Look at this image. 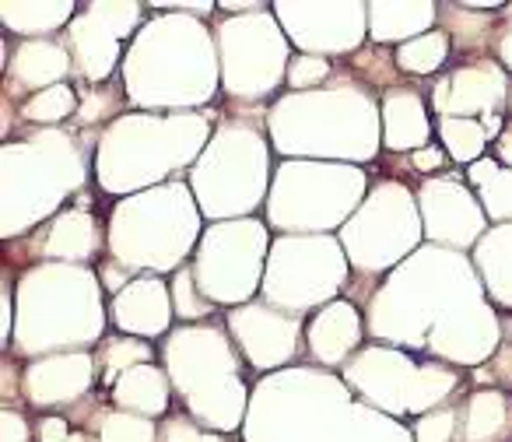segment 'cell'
Returning <instances> with one entry per match:
<instances>
[{
	"mask_svg": "<svg viewBox=\"0 0 512 442\" xmlns=\"http://www.w3.org/2000/svg\"><path fill=\"white\" fill-rule=\"evenodd\" d=\"M344 383L351 393L362 397V404L404 418V414H428L432 407H446L449 397L460 390V369L446 362H418L411 351L386 348V344H369L344 365Z\"/></svg>",
	"mask_w": 512,
	"mask_h": 442,
	"instance_id": "7c38bea8",
	"label": "cell"
},
{
	"mask_svg": "<svg viewBox=\"0 0 512 442\" xmlns=\"http://www.w3.org/2000/svg\"><path fill=\"white\" fill-rule=\"evenodd\" d=\"M355 397L344 379L316 365L271 372L249 397L242 421L246 442H330Z\"/></svg>",
	"mask_w": 512,
	"mask_h": 442,
	"instance_id": "9c48e42d",
	"label": "cell"
},
{
	"mask_svg": "<svg viewBox=\"0 0 512 442\" xmlns=\"http://www.w3.org/2000/svg\"><path fill=\"white\" fill-rule=\"evenodd\" d=\"M439 144L456 165H474L484 158V148L491 144V134L481 120H463V116H439Z\"/></svg>",
	"mask_w": 512,
	"mask_h": 442,
	"instance_id": "d590c367",
	"label": "cell"
},
{
	"mask_svg": "<svg viewBox=\"0 0 512 442\" xmlns=\"http://www.w3.org/2000/svg\"><path fill=\"white\" fill-rule=\"evenodd\" d=\"M109 316L120 327V334L141 337V341H155V337L172 334V292L165 285V278L158 274H141L130 281L123 292H116L109 299Z\"/></svg>",
	"mask_w": 512,
	"mask_h": 442,
	"instance_id": "603a6c76",
	"label": "cell"
},
{
	"mask_svg": "<svg viewBox=\"0 0 512 442\" xmlns=\"http://www.w3.org/2000/svg\"><path fill=\"white\" fill-rule=\"evenodd\" d=\"M0 18H4V29H11L15 36L29 39H46L50 32H60L78 18V4L71 0H43V4H25V0H4L0 4Z\"/></svg>",
	"mask_w": 512,
	"mask_h": 442,
	"instance_id": "1f68e13d",
	"label": "cell"
},
{
	"mask_svg": "<svg viewBox=\"0 0 512 442\" xmlns=\"http://www.w3.org/2000/svg\"><path fill=\"white\" fill-rule=\"evenodd\" d=\"M0 432H4V442H32L29 421H25V414L15 411V407H4V411H0Z\"/></svg>",
	"mask_w": 512,
	"mask_h": 442,
	"instance_id": "bcb514c9",
	"label": "cell"
},
{
	"mask_svg": "<svg viewBox=\"0 0 512 442\" xmlns=\"http://www.w3.org/2000/svg\"><path fill=\"white\" fill-rule=\"evenodd\" d=\"M197 207L211 221L249 218L271 193V144L264 127L249 120H225L214 127L204 155L190 172Z\"/></svg>",
	"mask_w": 512,
	"mask_h": 442,
	"instance_id": "8fae6325",
	"label": "cell"
},
{
	"mask_svg": "<svg viewBox=\"0 0 512 442\" xmlns=\"http://www.w3.org/2000/svg\"><path fill=\"white\" fill-rule=\"evenodd\" d=\"M95 358H99V386L109 393V390H113V383L127 369L151 362V344L141 341V337L120 334V337H109V341H102V348L95 351Z\"/></svg>",
	"mask_w": 512,
	"mask_h": 442,
	"instance_id": "74e56055",
	"label": "cell"
},
{
	"mask_svg": "<svg viewBox=\"0 0 512 442\" xmlns=\"http://www.w3.org/2000/svg\"><path fill=\"white\" fill-rule=\"evenodd\" d=\"M467 183L474 186L488 221L509 225L512 221V169L509 165H502L498 158H481V162H474L467 169Z\"/></svg>",
	"mask_w": 512,
	"mask_h": 442,
	"instance_id": "d6a6232c",
	"label": "cell"
},
{
	"mask_svg": "<svg viewBox=\"0 0 512 442\" xmlns=\"http://www.w3.org/2000/svg\"><path fill=\"white\" fill-rule=\"evenodd\" d=\"M271 232L260 218L214 221L193 253V274L200 292L214 306H246L264 285Z\"/></svg>",
	"mask_w": 512,
	"mask_h": 442,
	"instance_id": "2e32d148",
	"label": "cell"
},
{
	"mask_svg": "<svg viewBox=\"0 0 512 442\" xmlns=\"http://www.w3.org/2000/svg\"><path fill=\"white\" fill-rule=\"evenodd\" d=\"M102 292L99 271L85 264H36L25 271L15 292V351L25 358L85 351L106 330Z\"/></svg>",
	"mask_w": 512,
	"mask_h": 442,
	"instance_id": "277c9868",
	"label": "cell"
},
{
	"mask_svg": "<svg viewBox=\"0 0 512 442\" xmlns=\"http://www.w3.org/2000/svg\"><path fill=\"white\" fill-rule=\"evenodd\" d=\"M267 4H246V0H225V4H218V11H225V15H253V11H264Z\"/></svg>",
	"mask_w": 512,
	"mask_h": 442,
	"instance_id": "db71d44e",
	"label": "cell"
},
{
	"mask_svg": "<svg viewBox=\"0 0 512 442\" xmlns=\"http://www.w3.org/2000/svg\"><path fill=\"white\" fill-rule=\"evenodd\" d=\"M158 442H225V439H221V432L204 428L190 414H169L158 425Z\"/></svg>",
	"mask_w": 512,
	"mask_h": 442,
	"instance_id": "ee69618b",
	"label": "cell"
},
{
	"mask_svg": "<svg viewBox=\"0 0 512 442\" xmlns=\"http://www.w3.org/2000/svg\"><path fill=\"white\" fill-rule=\"evenodd\" d=\"M225 327L232 334L239 355L256 372H281L299 355V337H302L299 316L267 306L264 299L235 306L225 316Z\"/></svg>",
	"mask_w": 512,
	"mask_h": 442,
	"instance_id": "44dd1931",
	"label": "cell"
},
{
	"mask_svg": "<svg viewBox=\"0 0 512 442\" xmlns=\"http://www.w3.org/2000/svg\"><path fill=\"white\" fill-rule=\"evenodd\" d=\"M144 4H85L78 18L67 25V50H71L74 71L88 81V85H106L113 78V71L120 67L123 53V39L130 32H141L144 25Z\"/></svg>",
	"mask_w": 512,
	"mask_h": 442,
	"instance_id": "e0dca14e",
	"label": "cell"
},
{
	"mask_svg": "<svg viewBox=\"0 0 512 442\" xmlns=\"http://www.w3.org/2000/svg\"><path fill=\"white\" fill-rule=\"evenodd\" d=\"M99 225L85 207H67L50 221L36 246H29L32 257L43 264H88L99 253Z\"/></svg>",
	"mask_w": 512,
	"mask_h": 442,
	"instance_id": "484cf974",
	"label": "cell"
},
{
	"mask_svg": "<svg viewBox=\"0 0 512 442\" xmlns=\"http://www.w3.org/2000/svg\"><path fill=\"white\" fill-rule=\"evenodd\" d=\"M74 71V60L67 43L57 39H22L11 53V64L4 67L8 81H15L22 92H46L53 85H64V78Z\"/></svg>",
	"mask_w": 512,
	"mask_h": 442,
	"instance_id": "4316f807",
	"label": "cell"
},
{
	"mask_svg": "<svg viewBox=\"0 0 512 442\" xmlns=\"http://www.w3.org/2000/svg\"><path fill=\"white\" fill-rule=\"evenodd\" d=\"M362 337L365 323L351 299H334L306 323V348L323 369H344L348 358L362 351Z\"/></svg>",
	"mask_w": 512,
	"mask_h": 442,
	"instance_id": "cb8c5ba5",
	"label": "cell"
},
{
	"mask_svg": "<svg viewBox=\"0 0 512 442\" xmlns=\"http://www.w3.org/2000/svg\"><path fill=\"white\" fill-rule=\"evenodd\" d=\"M36 432V442H67L71 439V421H67V414H43Z\"/></svg>",
	"mask_w": 512,
	"mask_h": 442,
	"instance_id": "7dc6e473",
	"label": "cell"
},
{
	"mask_svg": "<svg viewBox=\"0 0 512 442\" xmlns=\"http://www.w3.org/2000/svg\"><path fill=\"white\" fill-rule=\"evenodd\" d=\"M379 120H383V148L386 151H414L432 144V120H428V102L421 92L404 85H393L379 99Z\"/></svg>",
	"mask_w": 512,
	"mask_h": 442,
	"instance_id": "d4e9b609",
	"label": "cell"
},
{
	"mask_svg": "<svg viewBox=\"0 0 512 442\" xmlns=\"http://www.w3.org/2000/svg\"><path fill=\"white\" fill-rule=\"evenodd\" d=\"M67 442H99V439H95L92 432H85V428H81V432H71V439H67Z\"/></svg>",
	"mask_w": 512,
	"mask_h": 442,
	"instance_id": "11a10c76",
	"label": "cell"
},
{
	"mask_svg": "<svg viewBox=\"0 0 512 442\" xmlns=\"http://www.w3.org/2000/svg\"><path fill=\"white\" fill-rule=\"evenodd\" d=\"M99 383V358L88 351H64V355L32 358L22 372V393L32 407H74Z\"/></svg>",
	"mask_w": 512,
	"mask_h": 442,
	"instance_id": "7402d4cb",
	"label": "cell"
},
{
	"mask_svg": "<svg viewBox=\"0 0 512 442\" xmlns=\"http://www.w3.org/2000/svg\"><path fill=\"white\" fill-rule=\"evenodd\" d=\"M512 78L498 60L474 57L456 64L449 74H439L432 85V109L439 116L463 120H491L509 113Z\"/></svg>",
	"mask_w": 512,
	"mask_h": 442,
	"instance_id": "ffe728a7",
	"label": "cell"
},
{
	"mask_svg": "<svg viewBox=\"0 0 512 442\" xmlns=\"http://www.w3.org/2000/svg\"><path fill=\"white\" fill-rule=\"evenodd\" d=\"M449 162H453V158L446 155V148H442V144H428V148L414 151V155L407 158V165H411V169L418 172V176H425V179H432L435 172H442Z\"/></svg>",
	"mask_w": 512,
	"mask_h": 442,
	"instance_id": "f6af8a7d",
	"label": "cell"
},
{
	"mask_svg": "<svg viewBox=\"0 0 512 442\" xmlns=\"http://www.w3.org/2000/svg\"><path fill=\"white\" fill-rule=\"evenodd\" d=\"M214 43H218L221 88L239 106H253V102L267 99L288 78L292 43H288L274 8L221 18L214 29Z\"/></svg>",
	"mask_w": 512,
	"mask_h": 442,
	"instance_id": "5bb4252c",
	"label": "cell"
},
{
	"mask_svg": "<svg viewBox=\"0 0 512 442\" xmlns=\"http://www.w3.org/2000/svg\"><path fill=\"white\" fill-rule=\"evenodd\" d=\"M435 18H439V4H428V0H418V4H386V0H376L369 4V36L376 39L379 46L386 43H411V39L432 32Z\"/></svg>",
	"mask_w": 512,
	"mask_h": 442,
	"instance_id": "f546056e",
	"label": "cell"
},
{
	"mask_svg": "<svg viewBox=\"0 0 512 442\" xmlns=\"http://www.w3.org/2000/svg\"><path fill=\"white\" fill-rule=\"evenodd\" d=\"M474 267L488 299L502 309H512V221L484 232V239L474 246Z\"/></svg>",
	"mask_w": 512,
	"mask_h": 442,
	"instance_id": "4dcf8cb0",
	"label": "cell"
},
{
	"mask_svg": "<svg viewBox=\"0 0 512 442\" xmlns=\"http://www.w3.org/2000/svg\"><path fill=\"white\" fill-rule=\"evenodd\" d=\"M460 250L421 246L369 295L365 330L393 348L425 351L453 369H481L502 348V320Z\"/></svg>",
	"mask_w": 512,
	"mask_h": 442,
	"instance_id": "6da1fadb",
	"label": "cell"
},
{
	"mask_svg": "<svg viewBox=\"0 0 512 442\" xmlns=\"http://www.w3.org/2000/svg\"><path fill=\"white\" fill-rule=\"evenodd\" d=\"M123 99H127V92H123V85H95L88 88L85 95H81V106H78V127H92V123H102V120H120V109H123Z\"/></svg>",
	"mask_w": 512,
	"mask_h": 442,
	"instance_id": "60d3db41",
	"label": "cell"
},
{
	"mask_svg": "<svg viewBox=\"0 0 512 442\" xmlns=\"http://www.w3.org/2000/svg\"><path fill=\"white\" fill-rule=\"evenodd\" d=\"M221 81L218 43L200 18L158 15L123 57V92L137 109H183L214 99Z\"/></svg>",
	"mask_w": 512,
	"mask_h": 442,
	"instance_id": "7a4b0ae2",
	"label": "cell"
},
{
	"mask_svg": "<svg viewBox=\"0 0 512 442\" xmlns=\"http://www.w3.org/2000/svg\"><path fill=\"white\" fill-rule=\"evenodd\" d=\"M267 134L274 151L309 162H372L383 148L379 106L358 81L292 92L267 109Z\"/></svg>",
	"mask_w": 512,
	"mask_h": 442,
	"instance_id": "3957f363",
	"label": "cell"
},
{
	"mask_svg": "<svg viewBox=\"0 0 512 442\" xmlns=\"http://www.w3.org/2000/svg\"><path fill=\"white\" fill-rule=\"evenodd\" d=\"M449 50H453V39H449L442 29H432V32H425V36L411 39V43L397 46V53H393V64H397L400 74L428 78V74H435L442 64H446Z\"/></svg>",
	"mask_w": 512,
	"mask_h": 442,
	"instance_id": "8d00e7d4",
	"label": "cell"
},
{
	"mask_svg": "<svg viewBox=\"0 0 512 442\" xmlns=\"http://www.w3.org/2000/svg\"><path fill=\"white\" fill-rule=\"evenodd\" d=\"M509 120H512V95H509Z\"/></svg>",
	"mask_w": 512,
	"mask_h": 442,
	"instance_id": "9f6ffc18",
	"label": "cell"
},
{
	"mask_svg": "<svg viewBox=\"0 0 512 442\" xmlns=\"http://www.w3.org/2000/svg\"><path fill=\"white\" fill-rule=\"evenodd\" d=\"M78 106H81V95L74 92L71 85H53L46 88V92H36L29 95V99L22 102V109H18V116H22L25 123H32V127H53V123L67 120V116H78Z\"/></svg>",
	"mask_w": 512,
	"mask_h": 442,
	"instance_id": "f35d334b",
	"label": "cell"
},
{
	"mask_svg": "<svg viewBox=\"0 0 512 442\" xmlns=\"http://www.w3.org/2000/svg\"><path fill=\"white\" fill-rule=\"evenodd\" d=\"M502 22H498V32H495V53H498V64L505 71H512V4H505L502 11Z\"/></svg>",
	"mask_w": 512,
	"mask_h": 442,
	"instance_id": "c3c4849f",
	"label": "cell"
},
{
	"mask_svg": "<svg viewBox=\"0 0 512 442\" xmlns=\"http://www.w3.org/2000/svg\"><path fill=\"white\" fill-rule=\"evenodd\" d=\"M281 29L288 43L309 57H344L365 46L369 36V4H299V0H281L274 4Z\"/></svg>",
	"mask_w": 512,
	"mask_h": 442,
	"instance_id": "ac0fdd59",
	"label": "cell"
},
{
	"mask_svg": "<svg viewBox=\"0 0 512 442\" xmlns=\"http://www.w3.org/2000/svg\"><path fill=\"white\" fill-rule=\"evenodd\" d=\"M365 197H369V176L362 165L285 158L274 169L264 204L267 229L288 232V236L341 232Z\"/></svg>",
	"mask_w": 512,
	"mask_h": 442,
	"instance_id": "30bf717a",
	"label": "cell"
},
{
	"mask_svg": "<svg viewBox=\"0 0 512 442\" xmlns=\"http://www.w3.org/2000/svg\"><path fill=\"white\" fill-rule=\"evenodd\" d=\"M334 67H330L327 57H309V53H295L292 64H288V85L295 92H316L320 85H327Z\"/></svg>",
	"mask_w": 512,
	"mask_h": 442,
	"instance_id": "7bdbcfd3",
	"label": "cell"
},
{
	"mask_svg": "<svg viewBox=\"0 0 512 442\" xmlns=\"http://www.w3.org/2000/svg\"><path fill=\"white\" fill-rule=\"evenodd\" d=\"M414 442H460V407L446 404L414 421Z\"/></svg>",
	"mask_w": 512,
	"mask_h": 442,
	"instance_id": "b9f144b4",
	"label": "cell"
},
{
	"mask_svg": "<svg viewBox=\"0 0 512 442\" xmlns=\"http://www.w3.org/2000/svg\"><path fill=\"white\" fill-rule=\"evenodd\" d=\"M95 414H85V432H95L99 442H158V425L141 414L106 407L95 400Z\"/></svg>",
	"mask_w": 512,
	"mask_h": 442,
	"instance_id": "e575fe53",
	"label": "cell"
},
{
	"mask_svg": "<svg viewBox=\"0 0 512 442\" xmlns=\"http://www.w3.org/2000/svg\"><path fill=\"white\" fill-rule=\"evenodd\" d=\"M4 225L0 236L18 239L39 221L57 218V207L88 179L85 151L67 130H32L22 141L4 144Z\"/></svg>",
	"mask_w": 512,
	"mask_h": 442,
	"instance_id": "ba28073f",
	"label": "cell"
},
{
	"mask_svg": "<svg viewBox=\"0 0 512 442\" xmlns=\"http://www.w3.org/2000/svg\"><path fill=\"white\" fill-rule=\"evenodd\" d=\"M11 337H15V323H11V292L8 281L0 288V348L11 351Z\"/></svg>",
	"mask_w": 512,
	"mask_h": 442,
	"instance_id": "816d5d0a",
	"label": "cell"
},
{
	"mask_svg": "<svg viewBox=\"0 0 512 442\" xmlns=\"http://www.w3.org/2000/svg\"><path fill=\"white\" fill-rule=\"evenodd\" d=\"M348 253L341 239L330 236H281L267 253L260 299L274 309L302 316L309 309H323L348 285Z\"/></svg>",
	"mask_w": 512,
	"mask_h": 442,
	"instance_id": "9a60e30c",
	"label": "cell"
},
{
	"mask_svg": "<svg viewBox=\"0 0 512 442\" xmlns=\"http://www.w3.org/2000/svg\"><path fill=\"white\" fill-rule=\"evenodd\" d=\"M113 407L130 414H141V418H169V404H172V383L169 372H162L158 365H134L127 369L109 390Z\"/></svg>",
	"mask_w": 512,
	"mask_h": 442,
	"instance_id": "f1b7e54d",
	"label": "cell"
},
{
	"mask_svg": "<svg viewBox=\"0 0 512 442\" xmlns=\"http://www.w3.org/2000/svg\"><path fill=\"white\" fill-rule=\"evenodd\" d=\"M460 442H512V397L502 386H477L463 400Z\"/></svg>",
	"mask_w": 512,
	"mask_h": 442,
	"instance_id": "83f0119b",
	"label": "cell"
},
{
	"mask_svg": "<svg viewBox=\"0 0 512 442\" xmlns=\"http://www.w3.org/2000/svg\"><path fill=\"white\" fill-rule=\"evenodd\" d=\"M421 236L425 225H421L418 197L397 179H383L341 229V246L358 278H379L418 253Z\"/></svg>",
	"mask_w": 512,
	"mask_h": 442,
	"instance_id": "4fadbf2b",
	"label": "cell"
},
{
	"mask_svg": "<svg viewBox=\"0 0 512 442\" xmlns=\"http://www.w3.org/2000/svg\"><path fill=\"white\" fill-rule=\"evenodd\" d=\"M151 11H165V15H190V18H207L218 11V4H211V0H200V4H186V0H179V4H151Z\"/></svg>",
	"mask_w": 512,
	"mask_h": 442,
	"instance_id": "f907efd6",
	"label": "cell"
},
{
	"mask_svg": "<svg viewBox=\"0 0 512 442\" xmlns=\"http://www.w3.org/2000/svg\"><path fill=\"white\" fill-rule=\"evenodd\" d=\"M495 158H498L502 165H509V169H512V123L505 127V134L495 141Z\"/></svg>",
	"mask_w": 512,
	"mask_h": 442,
	"instance_id": "f5cc1de1",
	"label": "cell"
},
{
	"mask_svg": "<svg viewBox=\"0 0 512 442\" xmlns=\"http://www.w3.org/2000/svg\"><path fill=\"white\" fill-rule=\"evenodd\" d=\"M200 207L186 183H162L155 190L123 197L109 214V260L130 274H176L197 253Z\"/></svg>",
	"mask_w": 512,
	"mask_h": 442,
	"instance_id": "52a82bcc",
	"label": "cell"
},
{
	"mask_svg": "<svg viewBox=\"0 0 512 442\" xmlns=\"http://www.w3.org/2000/svg\"><path fill=\"white\" fill-rule=\"evenodd\" d=\"M214 127L204 113H123L99 134L95 179L106 193L134 197L155 190L165 176L197 165Z\"/></svg>",
	"mask_w": 512,
	"mask_h": 442,
	"instance_id": "5b68a950",
	"label": "cell"
},
{
	"mask_svg": "<svg viewBox=\"0 0 512 442\" xmlns=\"http://www.w3.org/2000/svg\"><path fill=\"white\" fill-rule=\"evenodd\" d=\"M162 362L186 414L211 432H235L246 421L249 397L239 348L225 323H190L162 337Z\"/></svg>",
	"mask_w": 512,
	"mask_h": 442,
	"instance_id": "8992f818",
	"label": "cell"
},
{
	"mask_svg": "<svg viewBox=\"0 0 512 442\" xmlns=\"http://www.w3.org/2000/svg\"><path fill=\"white\" fill-rule=\"evenodd\" d=\"M169 292H172V309H176V316L183 323H207V316L214 313V302H207V295L200 292L193 267H179L172 274Z\"/></svg>",
	"mask_w": 512,
	"mask_h": 442,
	"instance_id": "ab89813d",
	"label": "cell"
},
{
	"mask_svg": "<svg viewBox=\"0 0 512 442\" xmlns=\"http://www.w3.org/2000/svg\"><path fill=\"white\" fill-rule=\"evenodd\" d=\"M330 442H414V432L369 404H351Z\"/></svg>",
	"mask_w": 512,
	"mask_h": 442,
	"instance_id": "836d02e7",
	"label": "cell"
},
{
	"mask_svg": "<svg viewBox=\"0 0 512 442\" xmlns=\"http://www.w3.org/2000/svg\"><path fill=\"white\" fill-rule=\"evenodd\" d=\"M418 211L425 236L432 246H446V250H470L484 239L488 232V214H484L477 193L463 186L460 172H442L418 186Z\"/></svg>",
	"mask_w": 512,
	"mask_h": 442,
	"instance_id": "d6986e66",
	"label": "cell"
},
{
	"mask_svg": "<svg viewBox=\"0 0 512 442\" xmlns=\"http://www.w3.org/2000/svg\"><path fill=\"white\" fill-rule=\"evenodd\" d=\"M137 274H130L123 264H116V260H106V264L99 267V281H102V288H106L109 295H116V292H123V288L134 281Z\"/></svg>",
	"mask_w": 512,
	"mask_h": 442,
	"instance_id": "681fc988",
	"label": "cell"
}]
</instances>
